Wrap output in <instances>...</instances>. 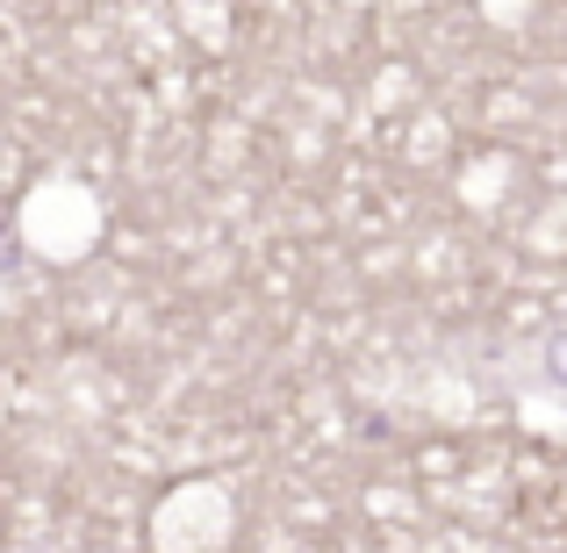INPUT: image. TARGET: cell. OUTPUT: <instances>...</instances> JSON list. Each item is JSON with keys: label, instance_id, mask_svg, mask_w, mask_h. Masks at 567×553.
I'll use <instances>...</instances> for the list:
<instances>
[{"label": "cell", "instance_id": "cell-1", "mask_svg": "<svg viewBox=\"0 0 567 553\" xmlns=\"http://www.w3.org/2000/svg\"><path fill=\"white\" fill-rule=\"evenodd\" d=\"M0 259H8V223H0Z\"/></svg>", "mask_w": 567, "mask_h": 553}]
</instances>
